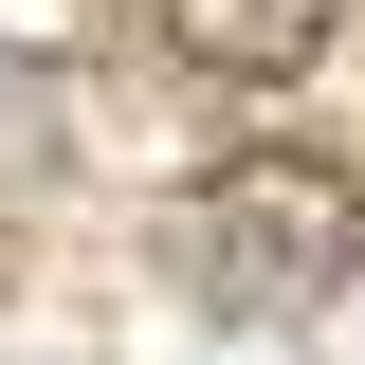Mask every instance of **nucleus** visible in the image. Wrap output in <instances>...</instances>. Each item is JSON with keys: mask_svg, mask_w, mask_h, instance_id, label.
<instances>
[{"mask_svg": "<svg viewBox=\"0 0 365 365\" xmlns=\"http://www.w3.org/2000/svg\"><path fill=\"white\" fill-rule=\"evenodd\" d=\"M165 256H182V292L237 311V329L329 311V292L365 274V182L311 165V146H237L220 182H182V201H165Z\"/></svg>", "mask_w": 365, "mask_h": 365, "instance_id": "1", "label": "nucleus"}, {"mask_svg": "<svg viewBox=\"0 0 365 365\" xmlns=\"http://www.w3.org/2000/svg\"><path fill=\"white\" fill-rule=\"evenodd\" d=\"M329 19H347V0H165V37L201 55L220 91H292L329 55Z\"/></svg>", "mask_w": 365, "mask_h": 365, "instance_id": "2", "label": "nucleus"}]
</instances>
